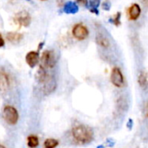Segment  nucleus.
I'll return each mask as SVG.
<instances>
[{
    "label": "nucleus",
    "instance_id": "nucleus-9",
    "mask_svg": "<svg viewBox=\"0 0 148 148\" xmlns=\"http://www.w3.org/2000/svg\"><path fill=\"white\" fill-rule=\"evenodd\" d=\"M39 53L37 51H29L25 56V61L30 68L36 67L39 62Z\"/></svg>",
    "mask_w": 148,
    "mask_h": 148
},
{
    "label": "nucleus",
    "instance_id": "nucleus-24",
    "mask_svg": "<svg viewBox=\"0 0 148 148\" xmlns=\"http://www.w3.org/2000/svg\"><path fill=\"white\" fill-rule=\"evenodd\" d=\"M141 2H142V3H143L145 6L148 7V0H141Z\"/></svg>",
    "mask_w": 148,
    "mask_h": 148
},
{
    "label": "nucleus",
    "instance_id": "nucleus-11",
    "mask_svg": "<svg viewBox=\"0 0 148 148\" xmlns=\"http://www.w3.org/2000/svg\"><path fill=\"white\" fill-rule=\"evenodd\" d=\"M23 37V34L18 32H9L6 35L7 40L11 43H18L19 42L22 41Z\"/></svg>",
    "mask_w": 148,
    "mask_h": 148
},
{
    "label": "nucleus",
    "instance_id": "nucleus-25",
    "mask_svg": "<svg viewBox=\"0 0 148 148\" xmlns=\"http://www.w3.org/2000/svg\"><path fill=\"white\" fill-rule=\"evenodd\" d=\"M42 1H46V0H42Z\"/></svg>",
    "mask_w": 148,
    "mask_h": 148
},
{
    "label": "nucleus",
    "instance_id": "nucleus-6",
    "mask_svg": "<svg viewBox=\"0 0 148 148\" xmlns=\"http://www.w3.org/2000/svg\"><path fill=\"white\" fill-rule=\"evenodd\" d=\"M14 21L19 26L28 27L31 23V16H30L29 12L23 10V11H20L15 15Z\"/></svg>",
    "mask_w": 148,
    "mask_h": 148
},
{
    "label": "nucleus",
    "instance_id": "nucleus-2",
    "mask_svg": "<svg viewBox=\"0 0 148 148\" xmlns=\"http://www.w3.org/2000/svg\"><path fill=\"white\" fill-rule=\"evenodd\" d=\"M3 120L9 124V125H16L19 119V114L17 110L10 105H7L3 109Z\"/></svg>",
    "mask_w": 148,
    "mask_h": 148
},
{
    "label": "nucleus",
    "instance_id": "nucleus-14",
    "mask_svg": "<svg viewBox=\"0 0 148 148\" xmlns=\"http://www.w3.org/2000/svg\"><path fill=\"white\" fill-rule=\"evenodd\" d=\"M27 144L29 147H36L39 145V140L36 135H29L27 139Z\"/></svg>",
    "mask_w": 148,
    "mask_h": 148
},
{
    "label": "nucleus",
    "instance_id": "nucleus-4",
    "mask_svg": "<svg viewBox=\"0 0 148 148\" xmlns=\"http://www.w3.org/2000/svg\"><path fill=\"white\" fill-rule=\"evenodd\" d=\"M110 80H111L112 84L116 88H121L125 87L124 75H123L121 69L118 67L113 68L112 72H111V75H110Z\"/></svg>",
    "mask_w": 148,
    "mask_h": 148
},
{
    "label": "nucleus",
    "instance_id": "nucleus-12",
    "mask_svg": "<svg viewBox=\"0 0 148 148\" xmlns=\"http://www.w3.org/2000/svg\"><path fill=\"white\" fill-rule=\"evenodd\" d=\"M79 8L76 3L74 2H68L65 3L64 6H63V10L65 13L67 14H75L78 11Z\"/></svg>",
    "mask_w": 148,
    "mask_h": 148
},
{
    "label": "nucleus",
    "instance_id": "nucleus-15",
    "mask_svg": "<svg viewBox=\"0 0 148 148\" xmlns=\"http://www.w3.org/2000/svg\"><path fill=\"white\" fill-rule=\"evenodd\" d=\"M121 13L120 11H118L114 16H113L110 19H109V22L111 23H113L114 25L115 26H120L121 24Z\"/></svg>",
    "mask_w": 148,
    "mask_h": 148
},
{
    "label": "nucleus",
    "instance_id": "nucleus-16",
    "mask_svg": "<svg viewBox=\"0 0 148 148\" xmlns=\"http://www.w3.org/2000/svg\"><path fill=\"white\" fill-rule=\"evenodd\" d=\"M59 142L57 140L55 139H47L44 141V147L45 148H55L58 146Z\"/></svg>",
    "mask_w": 148,
    "mask_h": 148
},
{
    "label": "nucleus",
    "instance_id": "nucleus-20",
    "mask_svg": "<svg viewBox=\"0 0 148 148\" xmlns=\"http://www.w3.org/2000/svg\"><path fill=\"white\" fill-rule=\"evenodd\" d=\"M76 3L83 6H87L88 4V0H76Z\"/></svg>",
    "mask_w": 148,
    "mask_h": 148
},
{
    "label": "nucleus",
    "instance_id": "nucleus-19",
    "mask_svg": "<svg viewBox=\"0 0 148 148\" xmlns=\"http://www.w3.org/2000/svg\"><path fill=\"white\" fill-rule=\"evenodd\" d=\"M143 113H144V116L148 119V101L146 102L145 106H144V109H143Z\"/></svg>",
    "mask_w": 148,
    "mask_h": 148
},
{
    "label": "nucleus",
    "instance_id": "nucleus-18",
    "mask_svg": "<svg viewBox=\"0 0 148 148\" xmlns=\"http://www.w3.org/2000/svg\"><path fill=\"white\" fill-rule=\"evenodd\" d=\"M101 8L104 10H109L111 8V3L109 1H104L101 4Z\"/></svg>",
    "mask_w": 148,
    "mask_h": 148
},
{
    "label": "nucleus",
    "instance_id": "nucleus-17",
    "mask_svg": "<svg viewBox=\"0 0 148 148\" xmlns=\"http://www.w3.org/2000/svg\"><path fill=\"white\" fill-rule=\"evenodd\" d=\"M101 0H89L88 1V4L91 8H98V6L100 5Z\"/></svg>",
    "mask_w": 148,
    "mask_h": 148
},
{
    "label": "nucleus",
    "instance_id": "nucleus-21",
    "mask_svg": "<svg viewBox=\"0 0 148 148\" xmlns=\"http://www.w3.org/2000/svg\"><path fill=\"white\" fill-rule=\"evenodd\" d=\"M4 44H5L4 39H3V36L0 34V48H1V47H3Z\"/></svg>",
    "mask_w": 148,
    "mask_h": 148
},
{
    "label": "nucleus",
    "instance_id": "nucleus-13",
    "mask_svg": "<svg viewBox=\"0 0 148 148\" xmlns=\"http://www.w3.org/2000/svg\"><path fill=\"white\" fill-rule=\"evenodd\" d=\"M138 83L139 85L145 88L148 84V74L146 71H140L138 75Z\"/></svg>",
    "mask_w": 148,
    "mask_h": 148
},
{
    "label": "nucleus",
    "instance_id": "nucleus-23",
    "mask_svg": "<svg viewBox=\"0 0 148 148\" xmlns=\"http://www.w3.org/2000/svg\"><path fill=\"white\" fill-rule=\"evenodd\" d=\"M90 12L95 13V14H96V15H98V14H99V11H98L97 8H91V9H90Z\"/></svg>",
    "mask_w": 148,
    "mask_h": 148
},
{
    "label": "nucleus",
    "instance_id": "nucleus-7",
    "mask_svg": "<svg viewBox=\"0 0 148 148\" xmlns=\"http://www.w3.org/2000/svg\"><path fill=\"white\" fill-rule=\"evenodd\" d=\"M11 86V78L3 69H0V91H6Z\"/></svg>",
    "mask_w": 148,
    "mask_h": 148
},
{
    "label": "nucleus",
    "instance_id": "nucleus-22",
    "mask_svg": "<svg viewBox=\"0 0 148 148\" xmlns=\"http://www.w3.org/2000/svg\"><path fill=\"white\" fill-rule=\"evenodd\" d=\"M64 4H65L64 0H57V5H58L59 7H63Z\"/></svg>",
    "mask_w": 148,
    "mask_h": 148
},
{
    "label": "nucleus",
    "instance_id": "nucleus-1",
    "mask_svg": "<svg viewBox=\"0 0 148 148\" xmlns=\"http://www.w3.org/2000/svg\"><path fill=\"white\" fill-rule=\"evenodd\" d=\"M72 136L74 140L80 144H88L94 139L93 130L85 125L79 124L72 128Z\"/></svg>",
    "mask_w": 148,
    "mask_h": 148
},
{
    "label": "nucleus",
    "instance_id": "nucleus-5",
    "mask_svg": "<svg viewBox=\"0 0 148 148\" xmlns=\"http://www.w3.org/2000/svg\"><path fill=\"white\" fill-rule=\"evenodd\" d=\"M72 35L75 39L79 41H83L88 38L89 35V30L86 25L82 23H79L74 25L72 29Z\"/></svg>",
    "mask_w": 148,
    "mask_h": 148
},
{
    "label": "nucleus",
    "instance_id": "nucleus-10",
    "mask_svg": "<svg viewBox=\"0 0 148 148\" xmlns=\"http://www.w3.org/2000/svg\"><path fill=\"white\" fill-rule=\"evenodd\" d=\"M95 41H96V43L99 46H101V47H102L104 49H107V48H108L110 46L109 39L104 34H102V33H100V32L97 33Z\"/></svg>",
    "mask_w": 148,
    "mask_h": 148
},
{
    "label": "nucleus",
    "instance_id": "nucleus-8",
    "mask_svg": "<svg viewBox=\"0 0 148 148\" xmlns=\"http://www.w3.org/2000/svg\"><path fill=\"white\" fill-rule=\"evenodd\" d=\"M128 17L130 20L135 21L137 20L141 15V8L138 3H133L127 10Z\"/></svg>",
    "mask_w": 148,
    "mask_h": 148
},
{
    "label": "nucleus",
    "instance_id": "nucleus-3",
    "mask_svg": "<svg viewBox=\"0 0 148 148\" xmlns=\"http://www.w3.org/2000/svg\"><path fill=\"white\" fill-rule=\"evenodd\" d=\"M56 60L57 58L54 50H45L41 56V65L46 69H52L56 66Z\"/></svg>",
    "mask_w": 148,
    "mask_h": 148
}]
</instances>
